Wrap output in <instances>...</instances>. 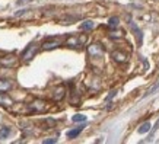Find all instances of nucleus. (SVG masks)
Here are the masks:
<instances>
[{
	"label": "nucleus",
	"mask_w": 159,
	"mask_h": 144,
	"mask_svg": "<svg viewBox=\"0 0 159 144\" xmlns=\"http://www.w3.org/2000/svg\"><path fill=\"white\" fill-rule=\"evenodd\" d=\"M86 35H72L66 39V47L72 50H80L86 44Z\"/></svg>",
	"instance_id": "1"
},
{
	"label": "nucleus",
	"mask_w": 159,
	"mask_h": 144,
	"mask_svg": "<svg viewBox=\"0 0 159 144\" xmlns=\"http://www.w3.org/2000/svg\"><path fill=\"white\" fill-rule=\"evenodd\" d=\"M48 109V102L43 101V99H35L34 102H31L28 106L26 112H35V114H43Z\"/></svg>",
	"instance_id": "2"
},
{
	"label": "nucleus",
	"mask_w": 159,
	"mask_h": 144,
	"mask_svg": "<svg viewBox=\"0 0 159 144\" xmlns=\"http://www.w3.org/2000/svg\"><path fill=\"white\" fill-rule=\"evenodd\" d=\"M88 54L93 60H99V58L104 57V47L98 42H92L88 45Z\"/></svg>",
	"instance_id": "3"
},
{
	"label": "nucleus",
	"mask_w": 159,
	"mask_h": 144,
	"mask_svg": "<svg viewBox=\"0 0 159 144\" xmlns=\"http://www.w3.org/2000/svg\"><path fill=\"white\" fill-rule=\"evenodd\" d=\"M61 41H63V37H50V38H47L43 42V48L45 51H51L54 48L60 47V45H61Z\"/></svg>",
	"instance_id": "4"
},
{
	"label": "nucleus",
	"mask_w": 159,
	"mask_h": 144,
	"mask_svg": "<svg viewBox=\"0 0 159 144\" xmlns=\"http://www.w3.org/2000/svg\"><path fill=\"white\" fill-rule=\"evenodd\" d=\"M37 51H38V47H37V44H29L28 47H26V50H25L24 53H22V60L24 61H29V60H32L34 58V55L37 54Z\"/></svg>",
	"instance_id": "5"
},
{
	"label": "nucleus",
	"mask_w": 159,
	"mask_h": 144,
	"mask_svg": "<svg viewBox=\"0 0 159 144\" xmlns=\"http://www.w3.org/2000/svg\"><path fill=\"white\" fill-rule=\"evenodd\" d=\"M15 64H16V58H15V55H6V57L0 58V66H2V67L10 68V67H13Z\"/></svg>",
	"instance_id": "6"
},
{
	"label": "nucleus",
	"mask_w": 159,
	"mask_h": 144,
	"mask_svg": "<svg viewBox=\"0 0 159 144\" xmlns=\"http://www.w3.org/2000/svg\"><path fill=\"white\" fill-rule=\"evenodd\" d=\"M13 103H15L13 99H12L6 92H0V105L5 106V108H10Z\"/></svg>",
	"instance_id": "7"
},
{
	"label": "nucleus",
	"mask_w": 159,
	"mask_h": 144,
	"mask_svg": "<svg viewBox=\"0 0 159 144\" xmlns=\"http://www.w3.org/2000/svg\"><path fill=\"white\" fill-rule=\"evenodd\" d=\"M64 96H66V87H64V86H58V87H56V89H54L53 99L56 102H60Z\"/></svg>",
	"instance_id": "8"
},
{
	"label": "nucleus",
	"mask_w": 159,
	"mask_h": 144,
	"mask_svg": "<svg viewBox=\"0 0 159 144\" xmlns=\"http://www.w3.org/2000/svg\"><path fill=\"white\" fill-rule=\"evenodd\" d=\"M112 58H114L117 63H125V61H127V58H129V55H127L124 51L116 50V51L112 53Z\"/></svg>",
	"instance_id": "9"
},
{
	"label": "nucleus",
	"mask_w": 159,
	"mask_h": 144,
	"mask_svg": "<svg viewBox=\"0 0 159 144\" xmlns=\"http://www.w3.org/2000/svg\"><path fill=\"white\" fill-rule=\"evenodd\" d=\"M85 127H86V125L82 124V125H79V127H76V128H73V130H69L67 131V138H70V140L76 138L77 135H79L83 131V128H85Z\"/></svg>",
	"instance_id": "10"
},
{
	"label": "nucleus",
	"mask_w": 159,
	"mask_h": 144,
	"mask_svg": "<svg viewBox=\"0 0 159 144\" xmlns=\"http://www.w3.org/2000/svg\"><path fill=\"white\" fill-rule=\"evenodd\" d=\"M150 128H152V124H150V122H143V124L137 128V133H139V134H146V133L150 131Z\"/></svg>",
	"instance_id": "11"
},
{
	"label": "nucleus",
	"mask_w": 159,
	"mask_h": 144,
	"mask_svg": "<svg viewBox=\"0 0 159 144\" xmlns=\"http://www.w3.org/2000/svg\"><path fill=\"white\" fill-rule=\"evenodd\" d=\"M93 26H95L93 20H85L80 24V29H83V31H91V29H93Z\"/></svg>",
	"instance_id": "12"
},
{
	"label": "nucleus",
	"mask_w": 159,
	"mask_h": 144,
	"mask_svg": "<svg viewBox=\"0 0 159 144\" xmlns=\"http://www.w3.org/2000/svg\"><path fill=\"white\" fill-rule=\"evenodd\" d=\"M12 87V82L9 80H0V92H7Z\"/></svg>",
	"instance_id": "13"
},
{
	"label": "nucleus",
	"mask_w": 159,
	"mask_h": 144,
	"mask_svg": "<svg viewBox=\"0 0 159 144\" xmlns=\"http://www.w3.org/2000/svg\"><path fill=\"white\" fill-rule=\"evenodd\" d=\"M10 133H12V131H10L9 127H0V138L2 140L7 138V137L10 135Z\"/></svg>",
	"instance_id": "14"
},
{
	"label": "nucleus",
	"mask_w": 159,
	"mask_h": 144,
	"mask_svg": "<svg viewBox=\"0 0 159 144\" xmlns=\"http://www.w3.org/2000/svg\"><path fill=\"white\" fill-rule=\"evenodd\" d=\"M72 120H73V122H80V121L85 122V121H86V115H80V114H77V115L73 116Z\"/></svg>",
	"instance_id": "15"
},
{
	"label": "nucleus",
	"mask_w": 159,
	"mask_h": 144,
	"mask_svg": "<svg viewBox=\"0 0 159 144\" xmlns=\"http://www.w3.org/2000/svg\"><path fill=\"white\" fill-rule=\"evenodd\" d=\"M108 26L110 28H117L118 26V18H111L110 22H108Z\"/></svg>",
	"instance_id": "16"
},
{
	"label": "nucleus",
	"mask_w": 159,
	"mask_h": 144,
	"mask_svg": "<svg viewBox=\"0 0 159 144\" xmlns=\"http://www.w3.org/2000/svg\"><path fill=\"white\" fill-rule=\"evenodd\" d=\"M158 89H159V82L156 83V85H155V86L152 87V89H149V92H146V93H145V98H148L149 95H153V93H155L156 90H158Z\"/></svg>",
	"instance_id": "17"
},
{
	"label": "nucleus",
	"mask_w": 159,
	"mask_h": 144,
	"mask_svg": "<svg viewBox=\"0 0 159 144\" xmlns=\"http://www.w3.org/2000/svg\"><path fill=\"white\" fill-rule=\"evenodd\" d=\"M53 143H57V138H47V140H44V144H53Z\"/></svg>",
	"instance_id": "18"
},
{
	"label": "nucleus",
	"mask_w": 159,
	"mask_h": 144,
	"mask_svg": "<svg viewBox=\"0 0 159 144\" xmlns=\"http://www.w3.org/2000/svg\"><path fill=\"white\" fill-rule=\"evenodd\" d=\"M26 2H31V0H18V2H16V5L20 6V5H24V3H26Z\"/></svg>",
	"instance_id": "19"
}]
</instances>
